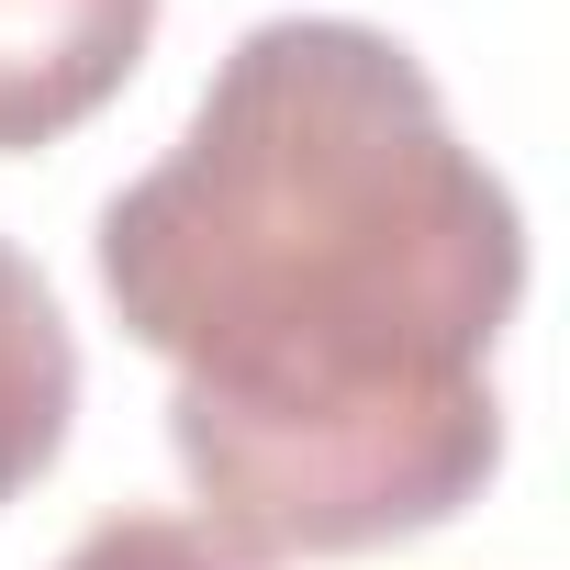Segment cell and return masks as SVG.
Segmentation results:
<instances>
[{
  "mask_svg": "<svg viewBox=\"0 0 570 570\" xmlns=\"http://www.w3.org/2000/svg\"><path fill=\"white\" fill-rule=\"evenodd\" d=\"M79 425V336L46 292V268L0 235V514H12Z\"/></svg>",
  "mask_w": 570,
  "mask_h": 570,
  "instance_id": "obj_3",
  "label": "cell"
},
{
  "mask_svg": "<svg viewBox=\"0 0 570 570\" xmlns=\"http://www.w3.org/2000/svg\"><path fill=\"white\" fill-rule=\"evenodd\" d=\"M157 46V0H0V157L101 124Z\"/></svg>",
  "mask_w": 570,
  "mask_h": 570,
  "instance_id": "obj_2",
  "label": "cell"
},
{
  "mask_svg": "<svg viewBox=\"0 0 570 570\" xmlns=\"http://www.w3.org/2000/svg\"><path fill=\"white\" fill-rule=\"evenodd\" d=\"M57 570H257V559H235L213 525H190V514H101Z\"/></svg>",
  "mask_w": 570,
  "mask_h": 570,
  "instance_id": "obj_4",
  "label": "cell"
},
{
  "mask_svg": "<svg viewBox=\"0 0 570 570\" xmlns=\"http://www.w3.org/2000/svg\"><path fill=\"white\" fill-rule=\"evenodd\" d=\"M90 268L235 559H370L492 492L525 213L403 35L246 23L179 146L101 202Z\"/></svg>",
  "mask_w": 570,
  "mask_h": 570,
  "instance_id": "obj_1",
  "label": "cell"
}]
</instances>
